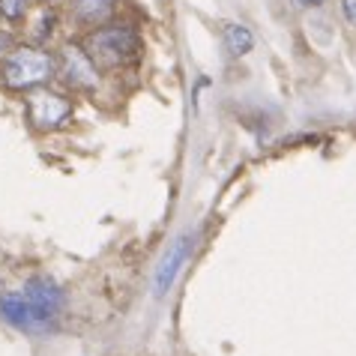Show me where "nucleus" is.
Returning a JSON list of instances; mask_svg holds the SVG:
<instances>
[{
	"mask_svg": "<svg viewBox=\"0 0 356 356\" xmlns=\"http://www.w3.org/2000/svg\"><path fill=\"white\" fill-rule=\"evenodd\" d=\"M114 9V0H78V15L87 22H99Z\"/></svg>",
	"mask_w": 356,
	"mask_h": 356,
	"instance_id": "8",
	"label": "nucleus"
},
{
	"mask_svg": "<svg viewBox=\"0 0 356 356\" xmlns=\"http://www.w3.org/2000/svg\"><path fill=\"white\" fill-rule=\"evenodd\" d=\"M54 72L60 75L69 87H75V90H93L99 81L96 66L90 63V57L84 54L81 45H63L60 57L54 60Z\"/></svg>",
	"mask_w": 356,
	"mask_h": 356,
	"instance_id": "5",
	"label": "nucleus"
},
{
	"mask_svg": "<svg viewBox=\"0 0 356 356\" xmlns=\"http://www.w3.org/2000/svg\"><path fill=\"white\" fill-rule=\"evenodd\" d=\"M9 45H13V36L0 31V54H6V51H9Z\"/></svg>",
	"mask_w": 356,
	"mask_h": 356,
	"instance_id": "11",
	"label": "nucleus"
},
{
	"mask_svg": "<svg viewBox=\"0 0 356 356\" xmlns=\"http://www.w3.org/2000/svg\"><path fill=\"white\" fill-rule=\"evenodd\" d=\"M48 3H54V0H48Z\"/></svg>",
	"mask_w": 356,
	"mask_h": 356,
	"instance_id": "13",
	"label": "nucleus"
},
{
	"mask_svg": "<svg viewBox=\"0 0 356 356\" xmlns=\"http://www.w3.org/2000/svg\"><path fill=\"white\" fill-rule=\"evenodd\" d=\"M81 48L96 69H117L135 60L141 42L129 24H108L87 36Z\"/></svg>",
	"mask_w": 356,
	"mask_h": 356,
	"instance_id": "2",
	"label": "nucleus"
},
{
	"mask_svg": "<svg viewBox=\"0 0 356 356\" xmlns=\"http://www.w3.org/2000/svg\"><path fill=\"white\" fill-rule=\"evenodd\" d=\"M300 3H302V6H321L323 0H300Z\"/></svg>",
	"mask_w": 356,
	"mask_h": 356,
	"instance_id": "12",
	"label": "nucleus"
},
{
	"mask_svg": "<svg viewBox=\"0 0 356 356\" xmlns=\"http://www.w3.org/2000/svg\"><path fill=\"white\" fill-rule=\"evenodd\" d=\"M27 9H31V0H0V15L9 18V22L24 18Z\"/></svg>",
	"mask_w": 356,
	"mask_h": 356,
	"instance_id": "9",
	"label": "nucleus"
},
{
	"mask_svg": "<svg viewBox=\"0 0 356 356\" xmlns=\"http://www.w3.org/2000/svg\"><path fill=\"white\" fill-rule=\"evenodd\" d=\"M54 75V57H48L45 51L31 45L13 48L6 51L3 60V81L13 90H31V87L45 84Z\"/></svg>",
	"mask_w": 356,
	"mask_h": 356,
	"instance_id": "3",
	"label": "nucleus"
},
{
	"mask_svg": "<svg viewBox=\"0 0 356 356\" xmlns=\"http://www.w3.org/2000/svg\"><path fill=\"white\" fill-rule=\"evenodd\" d=\"M192 249H195V234H183V236H177V240L171 243V249H168V254L162 258L159 273H156V296H165L168 291L174 288L177 275H180L186 261H189Z\"/></svg>",
	"mask_w": 356,
	"mask_h": 356,
	"instance_id": "6",
	"label": "nucleus"
},
{
	"mask_svg": "<svg viewBox=\"0 0 356 356\" xmlns=\"http://www.w3.org/2000/svg\"><path fill=\"white\" fill-rule=\"evenodd\" d=\"M341 15L350 27H356V0H341Z\"/></svg>",
	"mask_w": 356,
	"mask_h": 356,
	"instance_id": "10",
	"label": "nucleus"
},
{
	"mask_svg": "<svg viewBox=\"0 0 356 356\" xmlns=\"http://www.w3.org/2000/svg\"><path fill=\"white\" fill-rule=\"evenodd\" d=\"M222 39H225V48H227V51H231L234 57L249 54V51H252V45H254L252 31H249L245 24H236V22H231V24H225V27H222Z\"/></svg>",
	"mask_w": 356,
	"mask_h": 356,
	"instance_id": "7",
	"label": "nucleus"
},
{
	"mask_svg": "<svg viewBox=\"0 0 356 356\" xmlns=\"http://www.w3.org/2000/svg\"><path fill=\"white\" fill-rule=\"evenodd\" d=\"M27 117L36 129H60V126L72 117V102L66 96L48 90V87H31L27 96Z\"/></svg>",
	"mask_w": 356,
	"mask_h": 356,
	"instance_id": "4",
	"label": "nucleus"
},
{
	"mask_svg": "<svg viewBox=\"0 0 356 356\" xmlns=\"http://www.w3.org/2000/svg\"><path fill=\"white\" fill-rule=\"evenodd\" d=\"M63 291L51 279L36 275L22 291H9L0 296V321L22 332H45L60 318Z\"/></svg>",
	"mask_w": 356,
	"mask_h": 356,
	"instance_id": "1",
	"label": "nucleus"
}]
</instances>
